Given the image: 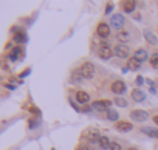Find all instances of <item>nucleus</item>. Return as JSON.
Segmentation results:
<instances>
[{"instance_id": "1", "label": "nucleus", "mask_w": 158, "mask_h": 150, "mask_svg": "<svg viewBox=\"0 0 158 150\" xmlns=\"http://www.w3.org/2000/svg\"><path fill=\"white\" fill-rule=\"evenodd\" d=\"M113 54H115L116 57H119V59H127L129 54H130V48H129V45H126V43H119V45H116V47L113 48Z\"/></svg>"}, {"instance_id": "2", "label": "nucleus", "mask_w": 158, "mask_h": 150, "mask_svg": "<svg viewBox=\"0 0 158 150\" xmlns=\"http://www.w3.org/2000/svg\"><path fill=\"white\" fill-rule=\"evenodd\" d=\"M81 71H82L85 79H92L95 76V73H96V68H95V65L92 62H84L82 67H81Z\"/></svg>"}, {"instance_id": "3", "label": "nucleus", "mask_w": 158, "mask_h": 150, "mask_svg": "<svg viewBox=\"0 0 158 150\" xmlns=\"http://www.w3.org/2000/svg\"><path fill=\"white\" fill-rule=\"evenodd\" d=\"M126 25V19L123 14H113L112 19H110V26L115 28V30H121L123 26Z\"/></svg>"}, {"instance_id": "4", "label": "nucleus", "mask_w": 158, "mask_h": 150, "mask_svg": "<svg viewBox=\"0 0 158 150\" xmlns=\"http://www.w3.org/2000/svg\"><path fill=\"white\" fill-rule=\"evenodd\" d=\"M130 118L136 122H144L149 119V115L144 110H133V111H130Z\"/></svg>"}, {"instance_id": "5", "label": "nucleus", "mask_w": 158, "mask_h": 150, "mask_svg": "<svg viewBox=\"0 0 158 150\" xmlns=\"http://www.w3.org/2000/svg\"><path fill=\"white\" fill-rule=\"evenodd\" d=\"M112 54H113V50L109 47V43H107V42H104V43H102V47L99 48V57H101V59H104V60H107V59H110V57H112Z\"/></svg>"}, {"instance_id": "6", "label": "nucleus", "mask_w": 158, "mask_h": 150, "mask_svg": "<svg viewBox=\"0 0 158 150\" xmlns=\"http://www.w3.org/2000/svg\"><path fill=\"white\" fill-rule=\"evenodd\" d=\"M84 79H85V78H84L81 68H79V70H73V71L70 73V81H71V84H81Z\"/></svg>"}, {"instance_id": "7", "label": "nucleus", "mask_w": 158, "mask_h": 150, "mask_svg": "<svg viewBox=\"0 0 158 150\" xmlns=\"http://www.w3.org/2000/svg\"><path fill=\"white\" fill-rule=\"evenodd\" d=\"M96 31H98V36H99V37L107 39V37L110 36V25H107V23H99L98 28H96Z\"/></svg>"}, {"instance_id": "8", "label": "nucleus", "mask_w": 158, "mask_h": 150, "mask_svg": "<svg viewBox=\"0 0 158 150\" xmlns=\"http://www.w3.org/2000/svg\"><path fill=\"white\" fill-rule=\"evenodd\" d=\"M92 108H93L95 111H99V113H104V111L109 110L106 101H95V102H92Z\"/></svg>"}, {"instance_id": "9", "label": "nucleus", "mask_w": 158, "mask_h": 150, "mask_svg": "<svg viewBox=\"0 0 158 150\" xmlns=\"http://www.w3.org/2000/svg\"><path fill=\"white\" fill-rule=\"evenodd\" d=\"M112 91H113L115 95H121V93H124V91H126V84H124L123 81H116V82H113V84H112Z\"/></svg>"}, {"instance_id": "10", "label": "nucleus", "mask_w": 158, "mask_h": 150, "mask_svg": "<svg viewBox=\"0 0 158 150\" xmlns=\"http://www.w3.org/2000/svg\"><path fill=\"white\" fill-rule=\"evenodd\" d=\"M132 99L135 102H143V101H146V93L143 90H139V88H135L132 91Z\"/></svg>"}, {"instance_id": "11", "label": "nucleus", "mask_w": 158, "mask_h": 150, "mask_svg": "<svg viewBox=\"0 0 158 150\" xmlns=\"http://www.w3.org/2000/svg\"><path fill=\"white\" fill-rule=\"evenodd\" d=\"M23 56V51H22V48L20 47H14L13 48V51L10 53V60H13V62H16V60H19V57H22Z\"/></svg>"}, {"instance_id": "12", "label": "nucleus", "mask_w": 158, "mask_h": 150, "mask_svg": "<svg viewBox=\"0 0 158 150\" xmlns=\"http://www.w3.org/2000/svg\"><path fill=\"white\" fill-rule=\"evenodd\" d=\"M133 57H135L138 62H144V60H147L149 54H147V51H146V50L139 48V50H136V51L133 53Z\"/></svg>"}, {"instance_id": "13", "label": "nucleus", "mask_w": 158, "mask_h": 150, "mask_svg": "<svg viewBox=\"0 0 158 150\" xmlns=\"http://www.w3.org/2000/svg\"><path fill=\"white\" fill-rule=\"evenodd\" d=\"M121 6H123L124 13H133V10L136 8V3L133 2V0H126V2L121 3Z\"/></svg>"}, {"instance_id": "14", "label": "nucleus", "mask_w": 158, "mask_h": 150, "mask_svg": "<svg viewBox=\"0 0 158 150\" xmlns=\"http://www.w3.org/2000/svg\"><path fill=\"white\" fill-rule=\"evenodd\" d=\"M132 128H133V125L130 122H126V121L116 122V130H119V132H130Z\"/></svg>"}, {"instance_id": "15", "label": "nucleus", "mask_w": 158, "mask_h": 150, "mask_svg": "<svg viewBox=\"0 0 158 150\" xmlns=\"http://www.w3.org/2000/svg\"><path fill=\"white\" fill-rule=\"evenodd\" d=\"M143 34H144V39H146L150 45H156V43H158V39H156V37H155V34H153V33H150L149 30H146Z\"/></svg>"}, {"instance_id": "16", "label": "nucleus", "mask_w": 158, "mask_h": 150, "mask_svg": "<svg viewBox=\"0 0 158 150\" xmlns=\"http://www.w3.org/2000/svg\"><path fill=\"white\" fill-rule=\"evenodd\" d=\"M99 139H101V136H99L98 132H89V133H87V141H89V142H92V144H99Z\"/></svg>"}, {"instance_id": "17", "label": "nucleus", "mask_w": 158, "mask_h": 150, "mask_svg": "<svg viewBox=\"0 0 158 150\" xmlns=\"http://www.w3.org/2000/svg\"><path fill=\"white\" fill-rule=\"evenodd\" d=\"M141 132H143L144 135L150 136V138H156V139H158V128H152V127H143V128H141Z\"/></svg>"}, {"instance_id": "18", "label": "nucleus", "mask_w": 158, "mask_h": 150, "mask_svg": "<svg viewBox=\"0 0 158 150\" xmlns=\"http://www.w3.org/2000/svg\"><path fill=\"white\" fill-rule=\"evenodd\" d=\"M76 99H77V102H81V104H87L90 101V95H87L85 91H77L76 93Z\"/></svg>"}, {"instance_id": "19", "label": "nucleus", "mask_w": 158, "mask_h": 150, "mask_svg": "<svg viewBox=\"0 0 158 150\" xmlns=\"http://www.w3.org/2000/svg\"><path fill=\"white\" fill-rule=\"evenodd\" d=\"M110 145H112V142L109 141V138H107V136H101V139H99V147H101L102 150H110Z\"/></svg>"}, {"instance_id": "20", "label": "nucleus", "mask_w": 158, "mask_h": 150, "mask_svg": "<svg viewBox=\"0 0 158 150\" xmlns=\"http://www.w3.org/2000/svg\"><path fill=\"white\" fill-rule=\"evenodd\" d=\"M127 67H129L130 70H135V71H136V70H139V68H141V62H138L135 57H130V59H129V65H127Z\"/></svg>"}, {"instance_id": "21", "label": "nucleus", "mask_w": 158, "mask_h": 150, "mask_svg": "<svg viewBox=\"0 0 158 150\" xmlns=\"http://www.w3.org/2000/svg\"><path fill=\"white\" fill-rule=\"evenodd\" d=\"M118 118H119V115H118V111L115 108H109L107 110V119L109 121H118Z\"/></svg>"}, {"instance_id": "22", "label": "nucleus", "mask_w": 158, "mask_h": 150, "mask_svg": "<svg viewBox=\"0 0 158 150\" xmlns=\"http://www.w3.org/2000/svg\"><path fill=\"white\" fill-rule=\"evenodd\" d=\"M14 42L16 43H25L27 42V36H25V33H16V36H14Z\"/></svg>"}, {"instance_id": "23", "label": "nucleus", "mask_w": 158, "mask_h": 150, "mask_svg": "<svg viewBox=\"0 0 158 150\" xmlns=\"http://www.w3.org/2000/svg\"><path fill=\"white\" fill-rule=\"evenodd\" d=\"M116 37H118V40H119V42H124V43H126V42L129 40L130 34H129V31H119Z\"/></svg>"}, {"instance_id": "24", "label": "nucleus", "mask_w": 158, "mask_h": 150, "mask_svg": "<svg viewBox=\"0 0 158 150\" xmlns=\"http://www.w3.org/2000/svg\"><path fill=\"white\" fill-rule=\"evenodd\" d=\"M118 107H123V108H126V107H129V102H127V99H124V98H115V101H113Z\"/></svg>"}, {"instance_id": "25", "label": "nucleus", "mask_w": 158, "mask_h": 150, "mask_svg": "<svg viewBox=\"0 0 158 150\" xmlns=\"http://www.w3.org/2000/svg\"><path fill=\"white\" fill-rule=\"evenodd\" d=\"M150 65L153 68H158V53H155V54L150 56Z\"/></svg>"}, {"instance_id": "26", "label": "nucleus", "mask_w": 158, "mask_h": 150, "mask_svg": "<svg viewBox=\"0 0 158 150\" xmlns=\"http://www.w3.org/2000/svg\"><path fill=\"white\" fill-rule=\"evenodd\" d=\"M135 84H136L138 87H141V85L144 84V78H143V76H136V79H135Z\"/></svg>"}, {"instance_id": "27", "label": "nucleus", "mask_w": 158, "mask_h": 150, "mask_svg": "<svg viewBox=\"0 0 158 150\" xmlns=\"http://www.w3.org/2000/svg\"><path fill=\"white\" fill-rule=\"evenodd\" d=\"M110 150H123V147H121V144H118V142H112Z\"/></svg>"}, {"instance_id": "28", "label": "nucleus", "mask_w": 158, "mask_h": 150, "mask_svg": "<svg viewBox=\"0 0 158 150\" xmlns=\"http://www.w3.org/2000/svg\"><path fill=\"white\" fill-rule=\"evenodd\" d=\"M112 10H113V3H107V6H106V14H110Z\"/></svg>"}, {"instance_id": "29", "label": "nucleus", "mask_w": 158, "mask_h": 150, "mask_svg": "<svg viewBox=\"0 0 158 150\" xmlns=\"http://www.w3.org/2000/svg\"><path fill=\"white\" fill-rule=\"evenodd\" d=\"M30 73H31V71H30V68H27V70H25L23 73H20V79H23V78H27V76H28V74H30Z\"/></svg>"}, {"instance_id": "30", "label": "nucleus", "mask_w": 158, "mask_h": 150, "mask_svg": "<svg viewBox=\"0 0 158 150\" xmlns=\"http://www.w3.org/2000/svg\"><path fill=\"white\" fill-rule=\"evenodd\" d=\"M77 150H90V148H89V145H87V144H81V145L77 147Z\"/></svg>"}, {"instance_id": "31", "label": "nucleus", "mask_w": 158, "mask_h": 150, "mask_svg": "<svg viewBox=\"0 0 158 150\" xmlns=\"http://www.w3.org/2000/svg\"><path fill=\"white\" fill-rule=\"evenodd\" d=\"M92 110H93V108H92V105H90V107H84V108H82V111H84V113H90Z\"/></svg>"}, {"instance_id": "32", "label": "nucleus", "mask_w": 158, "mask_h": 150, "mask_svg": "<svg viewBox=\"0 0 158 150\" xmlns=\"http://www.w3.org/2000/svg\"><path fill=\"white\" fill-rule=\"evenodd\" d=\"M30 110H31V111H33L34 115H39V113H40V111H39L37 108H34V107H30Z\"/></svg>"}, {"instance_id": "33", "label": "nucleus", "mask_w": 158, "mask_h": 150, "mask_svg": "<svg viewBox=\"0 0 158 150\" xmlns=\"http://www.w3.org/2000/svg\"><path fill=\"white\" fill-rule=\"evenodd\" d=\"M5 87L10 88V90H14V88H16V85H11V84H5Z\"/></svg>"}, {"instance_id": "34", "label": "nucleus", "mask_w": 158, "mask_h": 150, "mask_svg": "<svg viewBox=\"0 0 158 150\" xmlns=\"http://www.w3.org/2000/svg\"><path fill=\"white\" fill-rule=\"evenodd\" d=\"M36 124H37V121H36V119H33V121H31V122H30V127H31V128H33V127H34V125H36Z\"/></svg>"}, {"instance_id": "35", "label": "nucleus", "mask_w": 158, "mask_h": 150, "mask_svg": "<svg viewBox=\"0 0 158 150\" xmlns=\"http://www.w3.org/2000/svg\"><path fill=\"white\" fill-rule=\"evenodd\" d=\"M153 122L158 125V115H156V116H153Z\"/></svg>"}, {"instance_id": "36", "label": "nucleus", "mask_w": 158, "mask_h": 150, "mask_svg": "<svg viewBox=\"0 0 158 150\" xmlns=\"http://www.w3.org/2000/svg\"><path fill=\"white\" fill-rule=\"evenodd\" d=\"M127 150H138L136 147H130V148H127Z\"/></svg>"}]
</instances>
